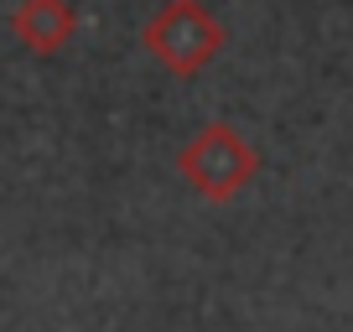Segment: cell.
Masks as SVG:
<instances>
[{
	"mask_svg": "<svg viewBox=\"0 0 353 332\" xmlns=\"http://www.w3.org/2000/svg\"><path fill=\"white\" fill-rule=\"evenodd\" d=\"M11 26H16V37H21L32 52H57V47L73 42L78 16H73L68 0H21L16 16H11Z\"/></svg>",
	"mask_w": 353,
	"mask_h": 332,
	"instance_id": "cell-3",
	"label": "cell"
},
{
	"mask_svg": "<svg viewBox=\"0 0 353 332\" xmlns=\"http://www.w3.org/2000/svg\"><path fill=\"white\" fill-rule=\"evenodd\" d=\"M176 172H182L188 187H198L203 198L223 203V198H234V192H244L254 182L260 156H254V145L244 141L234 125H203V130L182 145Z\"/></svg>",
	"mask_w": 353,
	"mask_h": 332,
	"instance_id": "cell-1",
	"label": "cell"
},
{
	"mask_svg": "<svg viewBox=\"0 0 353 332\" xmlns=\"http://www.w3.org/2000/svg\"><path fill=\"white\" fill-rule=\"evenodd\" d=\"M141 42L151 47V57L161 68H172V73H198V68H208L213 57H219L223 47V26L213 21V11L203 6V0H166L161 11L145 21Z\"/></svg>",
	"mask_w": 353,
	"mask_h": 332,
	"instance_id": "cell-2",
	"label": "cell"
}]
</instances>
